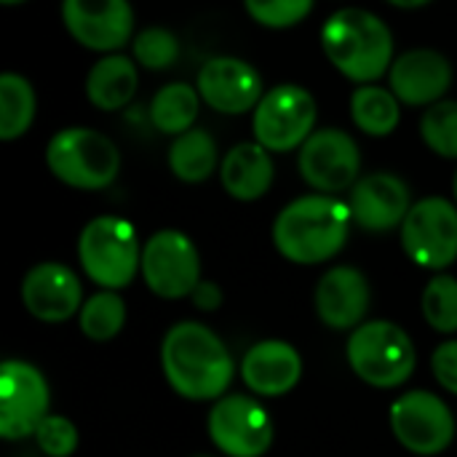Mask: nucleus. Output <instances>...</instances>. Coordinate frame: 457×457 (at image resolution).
<instances>
[{"mask_svg":"<svg viewBox=\"0 0 457 457\" xmlns=\"http://www.w3.org/2000/svg\"><path fill=\"white\" fill-rule=\"evenodd\" d=\"M161 367L169 386L190 402L222 399L236 375L228 345L198 321H179L166 332Z\"/></svg>","mask_w":457,"mask_h":457,"instance_id":"obj_1","label":"nucleus"},{"mask_svg":"<svg viewBox=\"0 0 457 457\" xmlns=\"http://www.w3.org/2000/svg\"><path fill=\"white\" fill-rule=\"evenodd\" d=\"M351 206L335 195L316 193L287 204L273 222L276 249L297 265H319L332 260L348 241Z\"/></svg>","mask_w":457,"mask_h":457,"instance_id":"obj_2","label":"nucleus"},{"mask_svg":"<svg viewBox=\"0 0 457 457\" xmlns=\"http://www.w3.org/2000/svg\"><path fill=\"white\" fill-rule=\"evenodd\" d=\"M321 48L335 70L364 86L383 78L394 64V37L388 24L364 8H343L332 13L321 29Z\"/></svg>","mask_w":457,"mask_h":457,"instance_id":"obj_3","label":"nucleus"},{"mask_svg":"<svg viewBox=\"0 0 457 457\" xmlns=\"http://www.w3.org/2000/svg\"><path fill=\"white\" fill-rule=\"evenodd\" d=\"M78 260L86 276L102 289H123L142 268V246L137 230L123 217H96L78 238Z\"/></svg>","mask_w":457,"mask_h":457,"instance_id":"obj_4","label":"nucleus"},{"mask_svg":"<svg viewBox=\"0 0 457 457\" xmlns=\"http://www.w3.org/2000/svg\"><path fill=\"white\" fill-rule=\"evenodd\" d=\"M348 364L372 388L404 386L418 364L412 337L394 321H364L348 337Z\"/></svg>","mask_w":457,"mask_h":457,"instance_id":"obj_5","label":"nucleus"},{"mask_svg":"<svg viewBox=\"0 0 457 457\" xmlns=\"http://www.w3.org/2000/svg\"><path fill=\"white\" fill-rule=\"evenodd\" d=\"M51 174L78 190H102L112 185L120 169V153L104 134L94 129H64L46 147Z\"/></svg>","mask_w":457,"mask_h":457,"instance_id":"obj_6","label":"nucleus"},{"mask_svg":"<svg viewBox=\"0 0 457 457\" xmlns=\"http://www.w3.org/2000/svg\"><path fill=\"white\" fill-rule=\"evenodd\" d=\"M316 99L308 88L281 83L270 88L254 107V137L270 153H289L303 147L316 126Z\"/></svg>","mask_w":457,"mask_h":457,"instance_id":"obj_7","label":"nucleus"},{"mask_svg":"<svg viewBox=\"0 0 457 457\" xmlns=\"http://www.w3.org/2000/svg\"><path fill=\"white\" fill-rule=\"evenodd\" d=\"M407 257L426 270H445L457 260V206L442 195L412 204L402 222Z\"/></svg>","mask_w":457,"mask_h":457,"instance_id":"obj_8","label":"nucleus"},{"mask_svg":"<svg viewBox=\"0 0 457 457\" xmlns=\"http://www.w3.org/2000/svg\"><path fill=\"white\" fill-rule=\"evenodd\" d=\"M145 284L163 300H182L201 284V257L195 244L179 230H158L142 246Z\"/></svg>","mask_w":457,"mask_h":457,"instance_id":"obj_9","label":"nucleus"},{"mask_svg":"<svg viewBox=\"0 0 457 457\" xmlns=\"http://www.w3.org/2000/svg\"><path fill=\"white\" fill-rule=\"evenodd\" d=\"M391 431L415 455H439L455 439V418L447 402L428 391H410L391 404Z\"/></svg>","mask_w":457,"mask_h":457,"instance_id":"obj_10","label":"nucleus"},{"mask_svg":"<svg viewBox=\"0 0 457 457\" xmlns=\"http://www.w3.org/2000/svg\"><path fill=\"white\" fill-rule=\"evenodd\" d=\"M206 428L214 447L228 457H262L273 445V423L265 407L244 394L217 399Z\"/></svg>","mask_w":457,"mask_h":457,"instance_id":"obj_11","label":"nucleus"},{"mask_svg":"<svg viewBox=\"0 0 457 457\" xmlns=\"http://www.w3.org/2000/svg\"><path fill=\"white\" fill-rule=\"evenodd\" d=\"M48 383L43 372L27 361H3L0 367V436L8 442L35 436L48 418Z\"/></svg>","mask_w":457,"mask_h":457,"instance_id":"obj_12","label":"nucleus"},{"mask_svg":"<svg viewBox=\"0 0 457 457\" xmlns=\"http://www.w3.org/2000/svg\"><path fill=\"white\" fill-rule=\"evenodd\" d=\"M297 166L313 190L332 195L359 182L361 153L351 134L340 129H319L300 147Z\"/></svg>","mask_w":457,"mask_h":457,"instance_id":"obj_13","label":"nucleus"},{"mask_svg":"<svg viewBox=\"0 0 457 457\" xmlns=\"http://www.w3.org/2000/svg\"><path fill=\"white\" fill-rule=\"evenodd\" d=\"M62 19L67 32L91 51H115L134 29L129 0H62Z\"/></svg>","mask_w":457,"mask_h":457,"instance_id":"obj_14","label":"nucleus"},{"mask_svg":"<svg viewBox=\"0 0 457 457\" xmlns=\"http://www.w3.org/2000/svg\"><path fill=\"white\" fill-rule=\"evenodd\" d=\"M201 99L225 115H241L260 104L262 94V78L260 72L236 56H214L209 59L195 83Z\"/></svg>","mask_w":457,"mask_h":457,"instance_id":"obj_15","label":"nucleus"},{"mask_svg":"<svg viewBox=\"0 0 457 457\" xmlns=\"http://www.w3.org/2000/svg\"><path fill=\"white\" fill-rule=\"evenodd\" d=\"M24 308L46 324L67 321L83 308L80 278L62 262H40L21 281Z\"/></svg>","mask_w":457,"mask_h":457,"instance_id":"obj_16","label":"nucleus"},{"mask_svg":"<svg viewBox=\"0 0 457 457\" xmlns=\"http://www.w3.org/2000/svg\"><path fill=\"white\" fill-rule=\"evenodd\" d=\"M348 206L359 228L383 233L391 228H402V222L412 209V198L402 177L388 171H375L353 185Z\"/></svg>","mask_w":457,"mask_h":457,"instance_id":"obj_17","label":"nucleus"},{"mask_svg":"<svg viewBox=\"0 0 457 457\" xmlns=\"http://www.w3.org/2000/svg\"><path fill=\"white\" fill-rule=\"evenodd\" d=\"M313 305L321 324L335 332H353L364 324V316L370 311V281L359 268H329L316 284Z\"/></svg>","mask_w":457,"mask_h":457,"instance_id":"obj_18","label":"nucleus"},{"mask_svg":"<svg viewBox=\"0 0 457 457\" xmlns=\"http://www.w3.org/2000/svg\"><path fill=\"white\" fill-rule=\"evenodd\" d=\"M388 80L402 104H436L453 83V67L447 56L434 48H412L391 64Z\"/></svg>","mask_w":457,"mask_h":457,"instance_id":"obj_19","label":"nucleus"},{"mask_svg":"<svg viewBox=\"0 0 457 457\" xmlns=\"http://www.w3.org/2000/svg\"><path fill=\"white\" fill-rule=\"evenodd\" d=\"M241 378L257 396H284L303 378V356L284 340H262L246 351Z\"/></svg>","mask_w":457,"mask_h":457,"instance_id":"obj_20","label":"nucleus"},{"mask_svg":"<svg viewBox=\"0 0 457 457\" xmlns=\"http://www.w3.org/2000/svg\"><path fill=\"white\" fill-rule=\"evenodd\" d=\"M273 158L270 150L260 142H241L236 145L220 166V179L228 195L236 201H257L273 185Z\"/></svg>","mask_w":457,"mask_h":457,"instance_id":"obj_21","label":"nucleus"},{"mask_svg":"<svg viewBox=\"0 0 457 457\" xmlns=\"http://www.w3.org/2000/svg\"><path fill=\"white\" fill-rule=\"evenodd\" d=\"M137 94V67L129 56L99 59L86 75V96L96 110H120Z\"/></svg>","mask_w":457,"mask_h":457,"instance_id":"obj_22","label":"nucleus"},{"mask_svg":"<svg viewBox=\"0 0 457 457\" xmlns=\"http://www.w3.org/2000/svg\"><path fill=\"white\" fill-rule=\"evenodd\" d=\"M169 169L177 179L198 185L217 169V142L206 129H190L171 142Z\"/></svg>","mask_w":457,"mask_h":457,"instance_id":"obj_23","label":"nucleus"},{"mask_svg":"<svg viewBox=\"0 0 457 457\" xmlns=\"http://www.w3.org/2000/svg\"><path fill=\"white\" fill-rule=\"evenodd\" d=\"M198 104H201L198 88H193L187 83H169L153 96L150 120L158 131L179 137L193 129V123L198 118Z\"/></svg>","mask_w":457,"mask_h":457,"instance_id":"obj_24","label":"nucleus"},{"mask_svg":"<svg viewBox=\"0 0 457 457\" xmlns=\"http://www.w3.org/2000/svg\"><path fill=\"white\" fill-rule=\"evenodd\" d=\"M394 91L380 86H359L351 96V118L370 137H386L399 126L402 110Z\"/></svg>","mask_w":457,"mask_h":457,"instance_id":"obj_25","label":"nucleus"},{"mask_svg":"<svg viewBox=\"0 0 457 457\" xmlns=\"http://www.w3.org/2000/svg\"><path fill=\"white\" fill-rule=\"evenodd\" d=\"M35 118V91L27 78L16 72L0 75V139L21 137Z\"/></svg>","mask_w":457,"mask_h":457,"instance_id":"obj_26","label":"nucleus"},{"mask_svg":"<svg viewBox=\"0 0 457 457\" xmlns=\"http://www.w3.org/2000/svg\"><path fill=\"white\" fill-rule=\"evenodd\" d=\"M78 319H80V332L88 340L107 343L115 335H120V329L126 324V303L118 292L102 289L83 303Z\"/></svg>","mask_w":457,"mask_h":457,"instance_id":"obj_27","label":"nucleus"},{"mask_svg":"<svg viewBox=\"0 0 457 457\" xmlns=\"http://www.w3.org/2000/svg\"><path fill=\"white\" fill-rule=\"evenodd\" d=\"M423 319L442 335L457 332V278L439 273L423 289Z\"/></svg>","mask_w":457,"mask_h":457,"instance_id":"obj_28","label":"nucleus"},{"mask_svg":"<svg viewBox=\"0 0 457 457\" xmlns=\"http://www.w3.org/2000/svg\"><path fill=\"white\" fill-rule=\"evenodd\" d=\"M423 142L442 158H457V102H436L420 120Z\"/></svg>","mask_w":457,"mask_h":457,"instance_id":"obj_29","label":"nucleus"},{"mask_svg":"<svg viewBox=\"0 0 457 457\" xmlns=\"http://www.w3.org/2000/svg\"><path fill=\"white\" fill-rule=\"evenodd\" d=\"M179 43L166 27H147L134 37V59L147 70H166L177 62Z\"/></svg>","mask_w":457,"mask_h":457,"instance_id":"obj_30","label":"nucleus"},{"mask_svg":"<svg viewBox=\"0 0 457 457\" xmlns=\"http://www.w3.org/2000/svg\"><path fill=\"white\" fill-rule=\"evenodd\" d=\"M244 5L257 24L284 29L300 24L311 13L313 0H244Z\"/></svg>","mask_w":457,"mask_h":457,"instance_id":"obj_31","label":"nucleus"},{"mask_svg":"<svg viewBox=\"0 0 457 457\" xmlns=\"http://www.w3.org/2000/svg\"><path fill=\"white\" fill-rule=\"evenodd\" d=\"M35 442L40 447V453L48 457H70L78 450V428L70 418L64 415H48L37 431H35Z\"/></svg>","mask_w":457,"mask_h":457,"instance_id":"obj_32","label":"nucleus"},{"mask_svg":"<svg viewBox=\"0 0 457 457\" xmlns=\"http://www.w3.org/2000/svg\"><path fill=\"white\" fill-rule=\"evenodd\" d=\"M431 370L439 386L457 396V340L442 343L431 356Z\"/></svg>","mask_w":457,"mask_h":457,"instance_id":"obj_33","label":"nucleus"},{"mask_svg":"<svg viewBox=\"0 0 457 457\" xmlns=\"http://www.w3.org/2000/svg\"><path fill=\"white\" fill-rule=\"evenodd\" d=\"M190 300L198 311H217L222 305V289L212 281H201L190 295Z\"/></svg>","mask_w":457,"mask_h":457,"instance_id":"obj_34","label":"nucleus"},{"mask_svg":"<svg viewBox=\"0 0 457 457\" xmlns=\"http://www.w3.org/2000/svg\"><path fill=\"white\" fill-rule=\"evenodd\" d=\"M391 5H399V8H420V5H426L428 0H388Z\"/></svg>","mask_w":457,"mask_h":457,"instance_id":"obj_35","label":"nucleus"},{"mask_svg":"<svg viewBox=\"0 0 457 457\" xmlns=\"http://www.w3.org/2000/svg\"><path fill=\"white\" fill-rule=\"evenodd\" d=\"M3 5H19V3H24V0H0Z\"/></svg>","mask_w":457,"mask_h":457,"instance_id":"obj_36","label":"nucleus"},{"mask_svg":"<svg viewBox=\"0 0 457 457\" xmlns=\"http://www.w3.org/2000/svg\"><path fill=\"white\" fill-rule=\"evenodd\" d=\"M453 190H455V201H457V174H455V182H453Z\"/></svg>","mask_w":457,"mask_h":457,"instance_id":"obj_37","label":"nucleus"},{"mask_svg":"<svg viewBox=\"0 0 457 457\" xmlns=\"http://www.w3.org/2000/svg\"><path fill=\"white\" fill-rule=\"evenodd\" d=\"M198 457H209V455H198Z\"/></svg>","mask_w":457,"mask_h":457,"instance_id":"obj_38","label":"nucleus"}]
</instances>
